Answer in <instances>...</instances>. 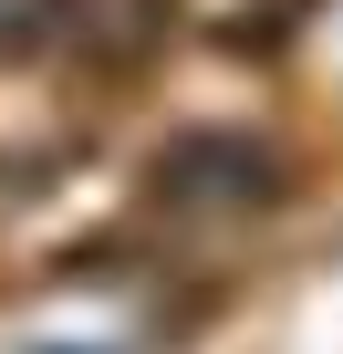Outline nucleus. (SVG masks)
I'll list each match as a JSON object with an SVG mask.
<instances>
[{
    "instance_id": "nucleus-1",
    "label": "nucleus",
    "mask_w": 343,
    "mask_h": 354,
    "mask_svg": "<svg viewBox=\"0 0 343 354\" xmlns=\"http://www.w3.org/2000/svg\"><path fill=\"white\" fill-rule=\"evenodd\" d=\"M281 198V156L250 136H177L156 156V209L166 219H250Z\"/></svg>"
},
{
    "instance_id": "nucleus-2",
    "label": "nucleus",
    "mask_w": 343,
    "mask_h": 354,
    "mask_svg": "<svg viewBox=\"0 0 343 354\" xmlns=\"http://www.w3.org/2000/svg\"><path fill=\"white\" fill-rule=\"evenodd\" d=\"M156 32H166V0H63V53H84L94 73H125V63H146L156 53Z\"/></svg>"
},
{
    "instance_id": "nucleus-3",
    "label": "nucleus",
    "mask_w": 343,
    "mask_h": 354,
    "mask_svg": "<svg viewBox=\"0 0 343 354\" xmlns=\"http://www.w3.org/2000/svg\"><path fill=\"white\" fill-rule=\"evenodd\" d=\"M63 32V0H0V63H32Z\"/></svg>"
}]
</instances>
